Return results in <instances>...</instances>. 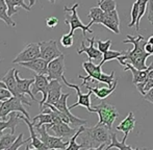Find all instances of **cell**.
<instances>
[{"instance_id":"cell-1","label":"cell","mask_w":153,"mask_h":150,"mask_svg":"<svg viewBox=\"0 0 153 150\" xmlns=\"http://www.w3.org/2000/svg\"><path fill=\"white\" fill-rule=\"evenodd\" d=\"M125 44H132L133 49L125 51V53L121 56L118 57L119 63L123 66L125 63H129L135 67L137 69L144 70L147 69L146 61L150 56L148 52L145 50V44L147 41L144 39L142 35H139L137 37H132L130 35H127V39L123 41Z\"/></svg>"},{"instance_id":"cell-2","label":"cell","mask_w":153,"mask_h":150,"mask_svg":"<svg viewBox=\"0 0 153 150\" xmlns=\"http://www.w3.org/2000/svg\"><path fill=\"white\" fill-rule=\"evenodd\" d=\"M81 146L85 150H104L111 144V129L105 125L85 127L80 134Z\"/></svg>"},{"instance_id":"cell-3","label":"cell","mask_w":153,"mask_h":150,"mask_svg":"<svg viewBox=\"0 0 153 150\" xmlns=\"http://www.w3.org/2000/svg\"><path fill=\"white\" fill-rule=\"evenodd\" d=\"M101 65H95L92 61H88L82 63V68L87 72V76L78 75L80 79H82L81 85L85 87L88 83H98L103 82L107 87H111L115 82V71H113L111 74H105L101 70Z\"/></svg>"},{"instance_id":"cell-4","label":"cell","mask_w":153,"mask_h":150,"mask_svg":"<svg viewBox=\"0 0 153 150\" xmlns=\"http://www.w3.org/2000/svg\"><path fill=\"white\" fill-rule=\"evenodd\" d=\"M93 113H97L99 117V121L97 125H105L111 129L114 125V122L119 117L117 108L111 103H107L106 101L102 100L99 104L92 106Z\"/></svg>"},{"instance_id":"cell-5","label":"cell","mask_w":153,"mask_h":150,"mask_svg":"<svg viewBox=\"0 0 153 150\" xmlns=\"http://www.w3.org/2000/svg\"><path fill=\"white\" fill-rule=\"evenodd\" d=\"M79 7V3H74L73 6L68 7V6H65L64 10L65 13H70V15H67L66 19H65V23L68 24L70 26V35H74V31L76 29H81L83 33V36H85L87 33H93L94 31L91 29V27L89 25H85L81 20L79 19L78 14H77V8Z\"/></svg>"},{"instance_id":"cell-6","label":"cell","mask_w":153,"mask_h":150,"mask_svg":"<svg viewBox=\"0 0 153 150\" xmlns=\"http://www.w3.org/2000/svg\"><path fill=\"white\" fill-rule=\"evenodd\" d=\"M36 132L38 134V136L40 137V139L42 140V142L46 145L49 148V150L53 149H59V150H65L67 149L69 145V141H64L62 138L56 136H50L48 134V129H47L46 124L40 126V127L34 128Z\"/></svg>"},{"instance_id":"cell-7","label":"cell","mask_w":153,"mask_h":150,"mask_svg":"<svg viewBox=\"0 0 153 150\" xmlns=\"http://www.w3.org/2000/svg\"><path fill=\"white\" fill-rule=\"evenodd\" d=\"M13 112L22 113L26 118H30L28 113L23 106V102L21 101V99H19L18 97H15V96H12L10 98L2 102L1 108H0V119L5 120L6 117Z\"/></svg>"},{"instance_id":"cell-8","label":"cell","mask_w":153,"mask_h":150,"mask_svg":"<svg viewBox=\"0 0 153 150\" xmlns=\"http://www.w3.org/2000/svg\"><path fill=\"white\" fill-rule=\"evenodd\" d=\"M62 82L67 85L68 88H71V89H74L76 91V95H77V101L75 102L74 104H72L71 106H69L70 110H73L76 106H83L88 110V112L93 113V108L91 106V95L93 94V92L91 90H89L87 94H82L80 91V85H75V83H70L68 80L66 79V77L62 78Z\"/></svg>"},{"instance_id":"cell-9","label":"cell","mask_w":153,"mask_h":150,"mask_svg":"<svg viewBox=\"0 0 153 150\" xmlns=\"http://www.w3.org/2000/svg\"><path fill=\"white\" fill-rule=\"evenodd\" d=\"M69 97H70V93L62 94L59 101L55 104H52V105H54L57 110L61 111V112H62L64 114H66V115L70 118V125L72 126V127L78 128V127H80L81 125H87L88 124L87 120L80 119V118L76 117V116H74L71 113V110L69 108V106L67 105V99H68Z\"/></svg>"},{"instance_id":"cell-10","label":"cell","mask_w":153,"mask_h":150,"mask_svg":"<svg viewBox=\"0 0 153 150\" xmlns=\"http://www.w3.org/2000/svg\"><path fill=\"white\" fill-rule=\"evenodd\" d=\"M15 72H16L15 68H13V69H10V71H7L5 74H4V76L2 77V81L6 85V88L10 90V92L12 93L13 96L18 97L19 99H21V101H22L24 104L30 106L31 102H29V100L25 97V95H23V94H21L20 92H19L18 85H17L16 76H15Z\"/></svg>"},{"instance_id":"cell-11","label":"cell","mask_w":153,"mask_h":150,"mask_svg":"<svg viewBox=\"0 0 153 150\" xmlns=\"http://www.w3.org/2000/svg\"><path fill=\"white\" fill-rule=\"evenodd\" d=\"M39 46H40L41 50V57L48 63L62 54L59 46H57V42L54 40L42 41L39 43Z\"/></svg>"},{"instance_id":"cell-12","label":"cell","mask_w":153,"mask_h":150,"mask_svg":"<svg viewBox=\"0 0 153 150\" xmlns=\"http://www.w3.org/2000/svg\"><path fill=\"white\" fill-rule=\"evenodd\" d=\"M65 55L62 54L59 57L52 59L48 64V74L47 78L49 80L56 79L62 82V78L65 77Z\"/></svg>"},{"instance_id":"cell-13","label":"cell","mask_w":153,"mask_h":150,"mask_svg":"<svg viewBox=\"0 0 153 150\" xmlns=\"http://www.w3.org/2000/svg\"><path fill=\"white\" fill-rule=\"evenodd\" d=\"M48 85L49 79L47 78V75L44 74H36L34 75V82L32 83V93L36 96V94L42 93V100L40 101V108L42 110L43 105L46 102L47 96H48Z\"/></svg>"},{"instance_id":"cell-14","label":"cell","mask_w":153,"mask_h":150,"mask_svg":"<svg viewBox=\"0 0 153 150\" xmlns=\"http://www.w3.org/2000/svg\"><path fill=\"white\" fill-rule=\"evenodd\" d=\"M41 56V50L39 43H29L25 46V48L13 59V64H20L25 63V62H29L32 59H36V57Z\"/></svg>"},{"instance_id":"cell-15","label":"cell","mask_w":153,"mask_h":150,"mask_svg":"<svg viewBox=\"0 0 153 150\" xmlns=\"http://www.w3.org/2000/svg\"><path fill=\"white\" fill-rule=\"evenodd\" d=\"M47 129L51 130L54 134V136L59 138H71L74 136V134L77 131L75 127H71L70 124L66 123L64 121H59L56 123H49L46 124Z\"/></svg>"},{"instance_id":"cell-16","label":"cell","mask_w":153,"mask_h":150,"mask_svg":"<svg viewBox=\"0 0 153 150\" xmlns=\"http://www.w3.org/2000/svg\"><path fill=\"white\" fill-rule=\"evenodd\" d=\"M87 41L90 43V46H85V42H81L80 48L77 50V53L78 54H82V53H87L88 56H89L90 61H100L102 59L103 53L99 50L98 48L95 47V44H96V39H95V36H93L91 39H87Z\"/></svg>"},{"instance_id":"cell-17","label":"cell","mask_w":153,"mask_h":150,"mask_svg":"<svg viewBox=\"0 0 153 150\" xmlns=\"http://www.w3.org/2000/svg\"><path fill=\"white\" fill-rule=\"evenodd\" d=\"M124 71H130L132 74V82L133 85H137V83H145L148 80V74L149 71L153 68V62L151 63V65L149 67H147V69L144 70H140L137 69L135 67H133L131 64L129 63H125L124 65Z\"/></svg>"},{"instance_id":"cell-18","label":"cell","mask_w":153,"mask_h":150,"mask_svg":"<svg viewBox=\"0 0 153 150\" xmlns=\"http://www.w3.org/2000/svg\"><path fill=\"white\" fill-rule=\"evenodd\" d=\"M48 62L45 61L42 57H36V59H32L29 62H25V63H20L19 65L22 66L23 68H26L28 70H31L36 74H48Z\"/></svg>"},{"instance_id":"cell-19","label":"cell","mask_w":153,"mask_h":150,"mask_svg":"<svg viewBox=\"0 0 153 150\" xmlns=\"http://www.w3.org/2000/svg\"><path fill=\"white\" fill-rule=\"evenodd\" d=\"M101 24L116 35H120V19L117 10H111L109 13H105L104 19Z\"/></svg>"},{"instance_id":"cell-20","label":"cell","mask_w":153,"mask_h":150,"mask_svg":"<svg viewBox=\"0 0 153 150\" xmlns=\"http://www.w3.org/2000/svg\"><path fill=\"white\" fill-rule=\"evenodd\" d=\"M21 119L27 124L28 126L29 132H30V138H31V143L30 144V149H36V150H49L48 147L42 142V140L40 139V137L38 136V134L36 132V129H34V126L32 124V122H30L29 118H26L23 114H21Z\"/></svg>"},{"instance_id":"cell-21","label":"cell","mask_w":153,"mask_h":150,"mask_svg":"<svg viewBox=\"0 0 153 150\" xmlns=\"http://www.w3.org/2000/svg\"><path fill=\"white\" fill-rule=\"evenodd\" d=\"M62 82L56 79L49 80L48 85V96L45 103L47 104H55L59 100L62 96ZM44 103V104H45Z\"/></svg>"},{"instance_id":"cell-22","label":"cell","mask_w":153,"mask_h":150,"mask_svg":"<svg viewBox=\"0 0 153 150\" xmlns=\"http://www.w3.org/2000/svg\"><path fill=\"white\" fill-rule=\"evenodd\" d=\"M15 76H16V80H17V85H18V90L21 94L23 95H29L31 98L32 101H38L36 98V96L33 95L32 91L30 90V87L32 85V83L34 82V77L32 78H21L19 76V71L16 70L15 72Z\"/></svg>"},{"instance_id":"cell-23","label":"cell","mask_w":153,"mask_h":150,"mask_svg":"<svg viewBox=\"0 0 153 150\" xmlns=\"http://www.w3.org/2000/svg\"><path fill=\"white\" fill-rule=\"evenodd\" d=\"M135 123H137V120H135L134 115H133L132 112H130L124 118V120H123L121 123L116 127V129H117L118 131L124 132V137H123L122 141L126 142L127 137H128V134L133 130V128H134V126H135Z\"/></svg>"},{"instance_id":"cell-24","label":"cell","mask_w":153,"mask_h":150,"mask_svg":"<svg viewBox=\"0 0 153 150\" xmlns=\"http://www.w3.org/2000/svg\"><path fill=\"white\" fill-rule=\"evenodd\" d=\"M22 114V113H21ZM21 114H17V112H13L8 115L7 121L3 119H0V131H3L4 129H10L12 134H15L17 125L19 124L21 119Z\"/></svg>"},{"instance_id":"cell-25","label":"cell","mask_w":153,"mask_h":150,"mask_svg":"<svg viewBox=\"0 0 153 150\" xmlns=\"http://www.w3.org/2000/svg\"><path fill=\"white\" fill-rule=\"evenodd\" d=\"M117 85H118V80L116 79L115 82H114V85H111V87H103V88L91 87V85H90V83L85 85V87L87 88L88 90H91V91L93 92V94H94V95L96 96L98 99L104 100L105 98H107L114 91H115L116 88H117Z\"/></svg>"},{"instance_id":"cell-26","label":"cell","mask_w":153,"mask_h":150,"mask_svg":"<svg viewBox=\"0 0 153 150\" xmlns=\"http://www.w3.org/2000/svg\"><path fill=\"white\" fill-rule=\"evenodd\" d=\"M5 3L7 5V14L10 17L14 16L18 13V7H23L26 12H30V6L26 5L24 0H5Z\"/></svg>"},{"instance_id":"cell-27","label":"cell","mask_w":153,"mask_h":150,"mask_svg":"<svg viewBox=\"0 0 153 150\" xmlns=\"http://www.w3.org/2000/svg\"><path fill=\"white\" fill-rule=\"evenodd\" d=\"M104 16H105V12H103L102 8H100L99 6L92 7L90 10L89 15H88V17L91 19V21H90V23L88 25L91 27L93 24H101L103 19H104Z\"/></svg>"},{"instance_id":"cell-28","label":"cell","mask_w":153,"mask_h":150,"mask_svg":"<svg viewBox=\"0 0 153 150\" xmlns=\"http://www.w3.org/2000/svg\"><path fill=\"white\" fill-rule=\"evenodd\" d=\"M0 20H2L7 26L16 27L17 23L12 19V17L7 14V5L5 3V0H0Z\"/></svg>"},{"instance_id":"cell-29","label":"cell","mask_w":153,"mask_h":150,"mask_svg":"<svg viewBox=\"0 0 153 150\" xmlns=\"http://www.w3.org/2000/svg\"><path fill=\"white\" fill-rule=\"evenodd\" d=\"M31 122H32V124H33L34 128H36V127H40V126L44 125V124L52 123L53 120H52V116L49 113L41 112L40 115H36L34 118H32Z\"/></svg>"},{"instance_id":"cell-30","label":"cell","mask_w":153,"mask_h":150,"mask_svg":"<svg viewBox=\"0 0 153 150\" xmlns=\"http://www.w3.org/2000/svg\"><path fill=\"white\" fill-rule=\"evenodd\" d=\"M114 148H117L119 150H132L133 148L129 145H127L124 141H121L119 142L117 139V134L116 132L111 131V144L108 146H106V148L104 150H109V149H114Z\"/></svg>"},{"instance_id":"cell-31","label":"cell","mask_w":153,"mask_h":150,"mask_svg":"<svg viewBox=\"0 0 153 150\" xmlns=\"http://www.w3.org/2000/svg\"><path fill=\"white\" fill-rule=\"evenodd\" d=\"M85 125H81L80 127H78V129H77V131L74 134V136L71 137V139L69 140V145H68V147H67V150H80V149H82L81 144H77L76 140H77V138L80 136L81 132L85 130Z\"/></svg>"},{"instance_id":"cell-32","label":"cell","mask_w":153,"mask_h":150,"mask_svg":"<svg viewBox=\"0 0 153 150\" xmlns=\"http://www.w3.org/2000/svg\"><path fill=\"white\" fill-rule=\"evenodd\" d=\"M16 139L17 137L15 134H3V136L0 138V150H8Z\"/></svg>"},{"instance_id":"cell-33","label":"cell","mask_w":153,"mask_h":150,"mask_svg":"<svg viewBox=\"0 0 153 150\" xmlns=\"http://www.w3.org/2000/svg\"><path fill=\"white\" fill-rule=\"evenodd\" d=\"M125 53L124 50L122 51H116V50H107L106 52L103 53V56H102V59L101 62L99 63V65L103 66L106 62L108 61H113V59H117L119 56H121Z\"/></svg>"},{"instance_id":"cell-34","label":"cell","mask_w":153,"mask_h":150,"mask_svg":"<svg viewBox=\"0 0 153 150\" xmlns=\"http://www.w3.org/2000/svg\"><path fill=\"white\" fill-rule=\"evenodd\" d=\"M97 4L105 13H109L111 10H117V2H116V0H98Z\"/></svg>"},{"instance_id":"cell-35","label":"cell","mask_w":153,"mask_h":150,"mask_svg":"<svg viewBox=\"0 0 153 150\" xmlns=\"http://www.w3.org/2000/svg\"><path fill=\"white\" fill-rule=\"evenodd\" d=\"M148 5V0H139V16H137V20L135 23V29L137 31L140 30V22L142 20V17L145 15L146 10H147Z\"/></svg>"},{"instance_id":"cell-36","label":"cell","mask_w":153,"mask_h":150,"mask_svg":"<svg viewBox=\"0 0 153 150\" xmlns=\"http://www.w3.org/2000/svg\"><path fill=\"white\" fill-rule=\"evenodd\" d=\"M29 142H31V138L29 139H26V140H23V134H20L17 139L15 140V142L13 143V145L10 146V148L8 150H18V149H21L23 147V145L25 144H28Z\"/></svg>"},{"instance_id":"cell-37","label":"cell","mask_w":153,"mask_h":150,"mask_svg":"<svg viewBox=\"0 0 153 150\" xmlns=\"http://www.w3.org/2000/svg\"><path fill=\"white\" fill-rule=\"evenodd\" d=\"M137 16H139V1H135L132 4V7H131L130 12V23H129L127 26L128 27H133L135 26V23L137 20Z\"/></svg>"},{"instance_id":"cell-38","label":"cell","mask_w":153,"mask_h":150,"mask_svg":"<svg viewBox=\"0 0 153 150\" xmlns=\"http://www.w3.org/2000/svg\"><path fill=\"white\" fill-rule=\"evenodd\" d=\"M73 43H74V37H73V35L67 33V35H64L61 38V44L65 48H70V47H72Z\"/></svg>"},{"instance_id":"cell-39","label":"cell","mask_w":153,"mask_h":150,"mask_svg":"<svg viewBox=\"0 0 153 150\" xmlns=\"http://www.w3.org/2000/svg\"><path fill=\"white\" fill-rule=\"evenodd\" d=\"M111 40H107V41H101V40H96V45H97V48L101 51L102 53L106 52L107 50H109L111 46Z\"/></svg>"},{"instance_id":"cell-40","label":"cell","mask_w":153,"mask_h":150,"mask_svg":"<svg viewBox=\"0 0 153 150\" xmlns=\"http://www.w3.org/2000/svg\"><path fill=\"white\" fill-rule=\"evenodd\" d=\"M147 19L153 26V0H148L147 5Z\"/></svg>"},{"instance_id":"cell-41","label":"cell","mask_w":153,"mask_h":150,"mask_svg":"<svg viewBox=\"0 0 153 150\" xmlns=\"http://www.w3.org/2000/svg\"><path fill=\"white\" fill-rule=\"evenodd\" d=\"M12 93L7 88H0V101H3L12 97Z\"/></svg>"},{"instance_id":"cell-42","label":"cell","mask_w":153,"mask_h":150,"mask_svg":"<svg viewBox=\"0 0 153 150\" xmlns=\"http://www.w3.org/2000/svg\"><path fill=\"white\" fill-rule=\"evenodd\" d=\"M57 24H59V19L56 17H50L46 19V25L49 28H54Z\"/></svg>"},{"instance_id":"cell-43","label":"cell","mask_w":153,"mask_h":150,"mask_svg":"<svg viewBox=\"0 0 153 150\" xmlns=\"http://www.w3.org/2000/svg\"><path fill=\"white\" fill-rule=\"evenodd\" d=\"M144 99L147 100V101H149L150 103L153 104V88L149 89L147 92H146V94L144 95Z\"/></svg>"},{"instance_id":"cell-44","label":"cell","mask_w":153,"mask_h":150,"mask_svg":"<svg viewBox=\"0 0 153 150\" xmlns=\"http://www.w3.org/2000/svg\"><path fill=\"white\" fill-rule=\"evenodd\" d=\"M151 88H153V78H149L145 82V85H144V91H145V94H146V92H147L149 89H151Z\"/></svg>"},{"instance_id":"cell-45","label":"cell","mask_w":153,"mask_h":150,"mask_svg":"<svg viewBox=\"0 0 153 150\" xmlns=\"http://www.w3.org/2000/svg\"><path fill=\"white\" fill-rule=\"evenodd\" d=\"M145 50H146V52H148L150 55H153V44H151V43H149L147 41V43L145 44Z\"/></svg>"},{"instance_id":"cell-46","label":"cell","mask_w":153,"mask_h":150,"mask_svg":"<svg viewBox=\"0 0 153 150\" xmlns=\"http://www.w3.org/2000/svg\"><path fill=\"white\" fill-rule=\"evenodd\" d=\"M36 4V0H29V6H33Z\"/></svg>"},{"instance_id":"cell-47","label":"cell","mask_w":153,"mask_h":150,"mask_svg":"<svg viewBox=\"0 0 153 150\" xmlns=\"http://www.w3.org/2000/svg\"><path fill=\"white\" fill-rule=\"evenodd\" d=\"M148 42H149V43H151V44H153V36H151V37H150L149 39H148Z\"/></svg>"},{"instance_id":"cell-48","label":"cell","mask_w":153,"mask_h":150,"mask_svg":"<svg viewBox=\"0 0 153 150\" xmlns=\"http://www.w3.org/2000/svg\"><path fill=\"white\" fill-rule=\"evenodd\" d=\"M48 1H50L52 4H54V3H55V1H56V0H48Z\"/></svg>"},{"instance_id":"cell-49","label":"cell","mask_w":153,"mask_h":150,"mask_svg":"<svg viewBox=\"0 0 153 150\" xmlns=\"http://www.w3.org/2000/svg\"><path fill=\"white\" fill-rule=\"evenodd\" d=\"M2 102H3V101H0V108H1V105H2Z\"/></svg>"},{"instance_id":"cell-50","label":"cell","mask_w":153,"mask_h":150,"mask_svg":"<svg viewBox=\"0 0 153 150\" xmlns=\"http://www.w3.org/2000/svg\"><path fill=\"white\" fill-rule=\"evenodd\" d=\"M137 1H139V0H137Z\"/></svg>"}]
</instances>
